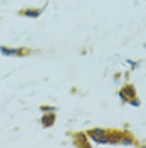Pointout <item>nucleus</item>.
I'll return each instance as SVG.
<instances>
[{
    "instance_id": "f257e3e1",
    "label": "nucleus",
    "mask_w": 146,
    "mask_h": 148,
    "mask_svg": "<svg viewBox=\"0 0 146 148\" xmlns=\"http://www.w3.org/2000/svg\"><path fill=\"white\" fill-rule=\"evenodd\" d=\"M109 133L111 131L104 128H92L87 131V136L94 140L96 143H99V145H106V143H109Z\"/></svg>"
},
{
    "instance_id": "f03ea898",
    "label": "nucleus",
    "mask_w": 146,
    "mask_h": 148,
    "mask_svg": "<svg viewBox=\"0 0 146 148\" xmlns=\"http://www.w3.org/2000/svg\"><path fill=\"white\" fill-rule=\"evenodd\" d=\"M0 52L3 56H9V57H20L24 56L27 51L24 47H5V46H0Z\"/></svg>"
},
{
    "instance_id": "7ed1b4c3",
    "label": "nucleus",
    "mask_w": 146,
    "mask_h": 148,
    "mask_svg": "<svg viewBox=\"0 0 146 148\" xmlns=\"http://www.w3.org/2000/svg\"><path fill=\"white\" fill-rule=\"evenodd\" d=\"M119 98H121L123 103H128L129 99H134V98H136V89H134V86H131V84L124 86V88L119 91Z\"/></svg>"
},
{
    "instance_id": "20e7f679",
    "label": "nucleus",
    "mask_w": 146,
    "mask_h": 148,
    "mask_svg": "<svg viewBox=\"0 0 146 148\" xmlns=\"http://www.w3.org/2000/svg\"><path fill=\"white\" fill-rule=\"evenodd\" d=\"M42 126L44 128H50L52 125L55 123V111H50V113H46L44 116H42Z\"/></svg>"
},
{
    "instance_id": "39448f33",
    "label": "nucleus",
    "mask_w": 146,
    "mask_h": 148,
    "mask_svg": "<svg viewBox=\"0 0 146 148\" xmlns=\"http://www.w3.org/2000/svg\"><path fill=\"white\" fill-rule=\"evenodd\" d=\"M119 145L121 147H133V145H136V140H134V136H131L128 133H123L121 140H119Z\"/></svg>"
},
{
    "instance_id": "423d86ee",
    "label": "nucleus",
    "mask_w": 146,
    "mask_h": 148,
    "mask_svg": "<svg viewBox=\"0 0 146 148\" xmlns=\"http://www.w3.org/2000/svg\"><path fill=\"white\" fill-rule=\"evenodd\" d=\"M40 14H42V10H40V9H25V10H20V15L29 17V18H37V17H40Z\"/></svg>"
},
{
    "instance_id": "0eeeda50",
    "label": "nucleus",
    "mask_w": 146,
    "mask_h": 148,
    "mask_svg": "<svg viewBox=\"0 0 146 148\" xmlns=\"http://www.w3.org/2000/svg\"><path fill=\"white\" fill-rule=\"evenodd\" d=\"M40 111L42 113H50V111H55L54 106H40Z\"/></svg>"
},
{
    "instance_id": "6e6552de",
    "label": "nucleus",
    "mask_w": 146,
    "mask_h": 148,
    "mask_svg": "<svg viewBox=\"0 0 146 148\" xmlns=\"http://www.w3.org/2000/svg\"><path fill=\"white\" fill-rule=\"evenodd\" d=\"M129 104H131V106H139V104H141V103L138 101V98H134V99H129Z\"/></svg>"
},
{
    "instance_id": "1a4fd4ad",
    "label": "nucleus",
    "mask_w": 146,
    "mask_h": 148,
    "mask_svg": "<svg viewBox=\"0 0 146 148\" xmlns=\"http://www.w3.org/2000/svg\"><path fill=\"white\" fill-rule=\"evenodd\" d=\"M128 64L133 67V69H136V67H139V64L138 62H134V61H131V59H128Z\"/></svg>"
}]
</instances>
